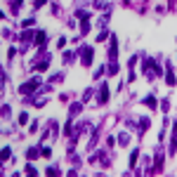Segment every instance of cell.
I'll return each mask as SVG.
<instances>
[{
	"instance_id": "cell-10",
	"label": "cell",
	"mask_w": 177,
	"mask_h": 177,
	"mask_svg": "<svg viewBox=\"0 0 177 177\" xmlns=\"http://www.w3.org/2000/svg\"><path fill=\"white\" fill-rule=\"evenodd\" d=\"M170 154H177V130L172 132V140H170Z\"/></svg>"
},
{
	"instance_id": "cell-12",
	"label": "cell",
	"mask_w": 177,
	"mask_h": 177,
	"mask_svg": "<svg viewBox=\"0 0 177 177\" xmlns=\"http://www.w3.org/2000/svg\"><path fill=\"white\" fill-rule=\"evenodd\" d=\"M142 104H146L149 109H156V97H154V95H151V97H146V99H144Z\"/></svg>"
},
{
	"instance_id": "cell-9",
	"label": "cell",
	"mask_w": 177,
	"mask_h": 177,
	"mask_svg": "<svg viewBox=\"0 0 177 177\" xmlns=\"http://www.w3.org/2000/svg\"><path fill=\"white\" fill-rule=\"evenodd\" d=\"M36 45H40V47L47 45V33H45V31H38L36 33Z\"/></svg>"
},
{
	"instance_id": "cell-1",
	"label": "cell",
	"mask_w": 177,
	"mask_h": 177,
	"mask_svg": "<svg viewBox=\"0 0 177 177\" xmlns=\"http://www.w3.org/2000/svg\"><path fill=\"white\" fill-rule=\"evenodd\" d=\"M144 76L149 81H154L156 76H161V64L156 59H144Z\"/></svg>"
},
{
	"instance_id": "cell-7",
	"label": "cell",
	"mask_w": 177,
	"mask_h": 177,
	"mask_svg": "<svg viewBox=\"0 0 177 177\" xmlns=\"http://www.w3.org/2000/svg\"><path fill=\"white\" fill-rule=\"evenodd\" d=\"M165 83H168V85H175V83H177V78H175V73H172V64H170V61H168V64H165Z\"/></svg>"
},
{
	"instance_id": "cell-16",
	"label": "cell",
	"mask_w": 177,
	"mask_h": 177,
	"mask_svg": "<svg viewBox=\"0 0 177 177\" xmlns=\"http://www.w3.org/2000/svg\"><path fill=\"white\" fill-rule=\"evenodd\" d=\"M10 146H5V149H2V154H0V158H2V161H7V158H10Z\"/></svg>"
},
{
	"instance_id": "cell-13",
	"label": "cell",
	"mask_w": 177,
	"mask_h": 177,
	"mask_svg": "<svg viewBox=\"0 0 177 177\" xmlns=\"http://www.w3.org/2000/svg\"><path fill=\"white\" fill-rule=\"evenodd\" d=\"M128 142H130V137H128L125 132H120V135H118V144H120V146H125Z\"/></svg>"
},
{
	"instance_id": "cell-22",
	"label": "cell",
	"mask_w": 177,
	"mask_h": 177,
	"mask_svg": "<svg viewBox=\"0 0 177 177\" xmlns=\"http://www.w3.org/2000/svg\"><path fill=\"white\" fill-rule=\"evenodd\" d=\"M33 22H36V19H24L22 26H24V28H26V26H33Z\"/></svg>"
},
{
	"instance_id": "cell-5",
	"label": "cell",
	"mask_w": 177,
	"mask_h": 177,
	"mask_svg": "<svg viewBox=\"0 0 177 177\" xmlns=\"http://www.w3.org/2000/svg\"><path fill=\"white\" fill-rule=\"evenodd\" d=\"M97 102H99V104L109 102V85H106V83H102V87H99V92H97Z\"/></svg>"
},
{
	"instance_id": "cell-17",
	"label": "cell",
	"mask_w": 177,
	"mask_h": 177,
	"mask_svg": "<svg viewBox=\"0 0 177 177\" xmlns=\"http://www.w3.org/2000/svg\"><path fill=\"white\" fill-rule=\"evenodd\" d=\"M137 156H140V154H137V151H132V156H130V168H135V163H137Z\"/></svg>"
},
{
	"instance_id": "cell-11",
	"label": "cell",
	"mask_w": 177,
	"mask_h": 177,
	"mask_svg": "<svg viewBox=\"0 0 177 177\" xmlns=\"http://www.w3.org/2000/svg\"><path fill=\"white\" fill-rule=\"evenodd\" d=\"M81 109H83V102L73 104V106H71V113H69V116H71V118H73V116H78V111H81Z\"/></svg>"
},
{
	"instance_id": "cell-6",
	"label": "cell",
	"mask_w": 177,
	"mask_h": 177,
	"mask_svg": "<svg viewBox=\"0 0 177 177\" xmlns=\"http://www.w3.org/2000/svg\"><path fill=\"white\" fill-rule=\"evenodd\" d=\"M81 61H83V66L92 64V47H83L81 50Z\"/></svg>"
},
{
	"instance_id": "cell-23",
	"label": "cell",
	"mask_w": 177,
	"mask_h": 177,
	"mask_svg": "<svg viewBox=\"0 0 177 177\" xmlns=\"http://www.w3.org/2000/svg\"><path fill=\"white\" fill-rule=\"evenodd\" d=\"M73 59V52H64V61H71Z\"/></svg>"
},
{
	"instance_id": "cell-18",
	"label": "cell",
	"mask_w": 177,
	"mask_h": 177,
	"mask_svg": "<svg viewBox=\"0 0 177 177\" xmlns=\"http://www.w3.org/2000/svg\"><path fill=\"white\" fill-rule=\"evenodd\" d=\"M50 156H52V149H50V146H43V158H50Z\"/></svg>"
},
{
	"instance_id": "cell-8",
	"label": "cell",
	"mask_w": 177,
	"mask_h": 177,
	"mask_svg": "<svg viewBox=\"0 0 177 177\" xmlns=\"http://www.w3.org/2000/svg\"><path fill=\"white\" fill-rule=\"evenodd\" d=\"M38 156H43V149H38V146H31V149L26 151V158H28V161L38 158Z\"/></svg>"
},
{
	"instance_id": "cell-2",
	"label": "cell",
	"mask_w": 177,
	"mask_h": 177,
	"mask_svg": "<svg viewBox=\"0 0 177 177\" xmlns=\"http://www.w3.org/2000/svg\"><path fill=\"white\" fill-rule=\"evenodd\" d=\"M40 83H43V81H40L38 76H36V78H31L28 83H24V85L19 87V95H22V97H31V92L38 90V87H40Z\"/></svg>"
},
{
	"instance_id": "cell-21",
	"label": "cell",
	"mask_w": 177,
	"mask_h": 177,
	"mask_svg": "<svg viewBox=\"0 0 177 177\" xmlns=\"http://www.w3.org/2000/svg\"><path fill=\"white\" fill-rule=\"evenodd\" d=\"M106 36H109L106 31H99V38H97V43H102V40H106Z\"/></svg>"
},
{
	"instance_id": "cell-14",
	"label": "cell",
	"mask_w": 177,
	"mask_h": 177,
	"mask_svg": "<svg viewBox=\"0 0 177 177\" xmlns=\"http://www.w3.org/2000/svg\"><path fill=\"white\" fill-rule=\"evenodd\" d=\"M31 38H36V36H33V33H28V31H24V33H22V38H19V40H22V43H28V40H31Z\"/></svg>"
},
{
	"instance_id": "cell-19",
	"label": "cell",
	"mask_w": 177,
	"mask_h": 177,
	"mask_svg": "<svg viewBox=\"0 0 177 177\" xmlns=\"http://www.w3.org/2000/svg\"><path fill=\"white\" fill-rule=\"evenodd\" d=\"M26 120H28V113H26V111H24V113H22V116H19V123H22V125H26Z\"/></svg>"
},
{
	"instance_id": "cell-20",
	"label": "cell",
	"mask_w": 177,
	"mask_h": 177,
	"mask_svg": "<svg viewBox=\"0 0 177 177\" xmlns=\"http://www.w3.org/2000/svg\"><path fill=\"white\" fill-rule=\"evenodd\" d=\"M26 172H28V175H38V170H36V168L31 165V163H28V165H26Z\"/></svg>"
},
{
	"instance_id": "cell-4",
	"label": "cell",
	"mask_w": 177,
	"mask_h": 177,
	"mask_svg": "<svg viewBox=\"0 0 177 177\" xmlns=\"http://www.w3.org/2000/svg\"><path fill=\"white\" fill-rule=\"evenodd\" d=\"M109 38H111V47H109V59H111V61H116V59H118V38L113 36V33H111Z\"/></svg>"
},
{
	"instance_id": "cell-15",
	"label": "cell",
	"mask_w": 177,
	"mask_h": 177,
	"mask_svg": "<svg viewBox=\"0 0 177 177\" xmlns=\"http://www.w3.org/2000/svg\"><path fill=\"white\" fill-rule=\"evenodd\" d=\"M104 71H106V69H104V66H99V69L95 71V76H92V78H95V81H99V78L104 76Z\"/></svg>"
},
{
	"instance_id": "cell-3",
	"label": "cell",
	"mask_w": 177,
	"mask_h": 177,
	"mask_svg": "<svg viewBox=\"0 0 177 177\" xmlns=\"http://www.w3.org/2000/svg\"><path fill=\"white\" fill-rule=\"evenodd\" d=\"M78 19H81V33L85 36L87 31H90V12H78Z\"/></svg>"
}]
</instances>
